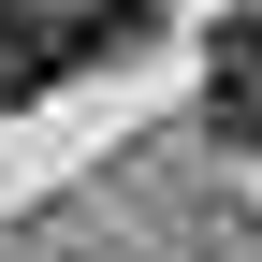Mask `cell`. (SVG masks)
Masks as SVG:
<instances>
[{"instance_id":"obj_1","label":"cell","mask_w":262,"mask_h":262,"mask_svg":"<svg viewBox=\"0 0 262 262\" xmlns=\"http://www.w3.org/2000/svg\"><path fill=\"white\" fill-rule=\"evenodd\" d=\"M204 131L219 146H262V15L204 44Z\"/></svg>"}]
</instances>
